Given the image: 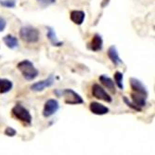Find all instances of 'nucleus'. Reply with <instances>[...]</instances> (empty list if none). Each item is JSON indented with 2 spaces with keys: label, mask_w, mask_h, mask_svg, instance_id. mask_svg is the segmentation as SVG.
I'll return each instance as SVG.
<instances>
[{
  "label": "nucleus",
  "mask_w": 155,
  "mask_h": 155,
  "mask_svg": "<svg viewBox=\"0 0 155 155\" xmlns=\"http://www.w3.org/2000/svg\"><path fill=\"white\" fill-rule=\"evenodd\" d=\"M92 95L96 98H97V100H101V101H106V102H111L112 101L111 97L98 84H93V87H92Z\"/></svg>",
  "instance_id": "obj_5"
},
{
  "label": "nucleus",
  "mask_w": 155,
  "mask_h": 155,
  "mask_svg": "<svg viewBox=\"0 0 155 155\" xmlns=\"http://www.w3.org/2000/svg\"><path fill=\"white\" fill-rule=\"evenodd\" d=\"M37 2L43 7H47L49 5H52L56 2V0H37Z\"/></svg>",
  "instance_id": "obj_21"
},
{
  "label": "nucleus",
  "mask_w": 155,
  "mask_h": 155,
  "mask_svg": "<svg viewBox=\"0 0 155 155\" xmlns=\"http://www.w3.org/2000/svg\"><path fill=\"white\" fill-rule=\"evenodd\" d=\"M12 115L17 118L18 120L21 121L22 123L26 124H32V115L30 114V111L28 110L25 107H23L21 104L18 103L12 108Z\"/></svg>",
  "instance_id": "obj_4"
},
{
  "label": "nucleus",
  "mask_w": 155,
  "mask_h": 155,
  "mask_svg": "<svg viewBox=\"0 0 155 155\" xmlns=\"http://www.w3.org/2000/svg\"><path fill=\"white\" fill-rule=\"evenodd\" d=\"M84 18H86V13L82 10H73L70 13V19L76 25H82Z\"/></svg>",
  "instance_id": "obj_12"
},
{
  "label": "nucleus",
  "mask_w": 155,
  "mask_h": 155,
  "mask_svg": "<svg viewBox=\"0 0 155 155\" xmlns=\"http://www.w3.org/2000/svg\"><path fill=\"white\" fill-rule=\"evenodd\" d=\"M3 41H4L5 45L8 48H10V49H14V48H18V46H19V41H18V39L15 36L11 35H5L3 37Z\"/></svg>",
  "instance_id": "obj_16"
},
{
  "label": "nucleus",
  "mask_w": 155,
  "mask_h": 155,
  "mask_svg": "<svg viewBox=\"0 0 155 155\" xmlns=\"http://www.w3.org/2000/svg\"><path fill=\"white\" fill-rule=\"evenodd\" d=\"M0 5L7 8H13L16 7V0H0Z\"/></svg>",
  "instance_id": "obj_19"
},
{
  "label": "nucleus",
  "mask_w": 155,
  "mask_h": 155,
  "mask_svg": "<svg viewBox=\"0 0 155 155\" xmlns=\"http://www.w3.org/2000/svg\"><path fill=\"white\" fill-rule=\"evenodd\" d=\"M13 87V83L6 78H0V94H6Z\"/></svg>",
  "instance_id": "obj_17"
},
{
  "label": "nucleus",
  "mask_w": 155,
  "mask_h": 155,
  "mask_svg": "<svg viewBox=\"0 0 155 155\" xmlns=\"http://www.w3.org/2000/svg\"><path fill=\"white\" fill-rule=\"evenodd\" d=\"M102 48H103V39L101 35L100 34H95L91 39V42L89 43V48L94 52H97L101 51Z\"/></svg>",
  "instance_id": "obj_9"
},
{
  "label": "nucleus",
  "mask_w": 155,
  "mask_h": 155,
  "mask_svg": "<svg viewBox=\"0 0 155 155\" xmlns=\"http://www.w3.org/2000/svg\"><path fill=\"white\" fill-rule=\"evenodd\" d=\"M147 96L145 95H141V94H137V93H131V100L132 102L138 108L142 109V107H144L146 105V101H147Z\"/></svg>",
  "instance_id": "obj_14"
},
{
  "label": "nucleus",
  "mask_w": 155,
  "mask_h": 155,
  "mask_svg": "<svg viewBox=\"0 0 155 155\" xmlns=\"http://www.w3.org/2000/svg\"><path fill=\"white\" fill-rule=\"evenodd\" d=\"M108 57L109 59L110 60V61L114 63V65H119L121 63H123L120 56H119V53H118V50H117V48L115 46H110L108 49Z\"/></svg>",
  "instance_id": "obj_11"
},
{
  "label": "nucleus",
  "mask_w": 155,
  "mask_h": 155,
  "mask_svg": "<svg viewBox=\"0 0 155 155\" xmlns=\"http://www.w3.org/2000/svg\"><path fill=\"white\" fill-rule=\"evenodd\" d=\"M17 134L16 130L13 129L12 127H7L6 130H5V135L8 136V137H14Z\"/></svg>",
  "instance_id": "obj_22"
},
{
  "label": "nucleus",
  "mask_w": 155,
  "mask_h": 155,
  "mask_svg": "<svg viewBox=\"0 0 155 155\" xmlns=\"http://www.w3.org/2000/svg\"><path fill=\"white\" fill-rule=\"evenodd\" d=\"M7 26V22L3 18H0V32H3Z\"/></svg>",
  "instance_id": "obj_23"
},
{
  "label": "nucleus",
  "mask_w": 155,
  "mask_h": 155,
  "mask_svg": "<svg viewBox=\"0 0 155 155\" xmlns=\"http://www.w3.org/2000/svg\"><path fill=\"white\" fill-rule=\"evenodd\" d=\"M17 68L22 74V76L28 81L35 80L39 74L38 70L35 67L34 63L29 60H24L20 61L17 65Z\"/></svg>",
  "instance_id": "obj_1"
},
{
  "label": "nucleus",
  "mask_w": 155,
  "mask_h": 155,
  "mask_svg": "<svg viewBox=\"0 0 155 155\" xmlns=\"http://www.w3.org/2000/svg\"><path fill=\"white\" fill-rule=\"evenodd\" d=\"M89 109H90L92 114H97V115H104V114H107L110 111L108 107H106L101 103H98V102H96V101H92L90 103Z\"/></svg>",
  "instance_id": "obj_10"
},
{
  "label": "nucleus",
  "mask_w": 155,
  "mask_h": 155,
  "mask_svg": "<svg viewBox=\"0 0 155 155\" xmlns=\"http://www.w3.org/2000/svg\"><path fill=\"white\" fill-rule=\"evenodd\" d=\"M47 37L49 40V42L52 44V46L54 47H61L63 45V42L60 41L57 37V35H56L55 31L52 27H47Z\"/></svg>",
  "instance_id": "obj_15"
},
{
  "label": "nucleus",
  "mask_w": 155,
  "mask_h": 155,
  "mask_svg": "<svg viewBox=\"0 0 155 155\" xmlns=\"http://www.w3.org/2000/svg\"><path fill=\"white\" fill-rule=\"evenodd\" d=\"M20 37L22 41L26 42V43L33 44L38 42L40 34L36 28L31 25H26V26H22L20 29Z\"/></svg>",
  "instance_id": "obj_3"
},
{
  "label": "nucleus",
  "mask_w": 155,
  "mask_h": 155,
  "mask_svg": "<svg viewBox=\"0 0 155 155\" xmlns=\"http://www.w3.org/2000/svg\"><path fill=\"white\" fill-rule=\"evenodd\" d=\"M54 93L58 97H63L64 102L66 104L76 105V104H82L84 102L83 97L73 89L66 88L63 90H55Z\"/></svg>",
  "instance_id": "obj_2"
},
{
  "label": "nucleus",
  "mask_w": 155,
  "mask_h": 155,
  "mask_svg": "<svg viewBox=\"0 0 155 155\" xmlns=\"http://www.w3.org/2000/svg\"><path fill=\"white\" fill-rule=\"evenodd\" d=\"M124 103L127 105L128 107H130V108H132L133 110H138V111H141V110L142 109H140V108H138V107H137L133 102H131L127 97H124Z\"/></svg>",
  "instance_id": "obj_20"
},
{
  "label": "nucleus",
  "mask_w": 155,
  "mask_h": 155,
  "mask_svg": "<svg viewBox=\"0 0 155 155\" xmlns=\"http://www.w3.org/2000/svg\"><path fill=\"white\" fill-rule=\"evenodd\" d=\"M54 75L53 74H50L47 79L45 80H42V81H39V82H36L35 84H33L31 86V89L33 91H35V92H40V91H43L45 90L47 87H51L52 84H54Z\"/></svg>",
  "instance_id": "obj_7"
},
{
  "label": "nucleus",
  "mask_w": 155,
  "mask_h": 155,
  "mask_svg": "<svg viewBox=\"0 0 155 155\" xmlns=\"http://www.w3.org/2000/svg\"><path fill=\"white\" fill-rule=\"evenodd\" d=\"M114 82L116 84V86L120 88V89H124V74L119 72V71H116L114 74Z\"/></svg>",
  "instance_id": "obj_18"
},
{
  "label": "nucleus",
  "mask_w": 155,
  "mask_h": 155,
  "mask_svg": "<svg viewBox=\"0 0 155 155\" xmlns=\"http://www.w3.org/2000/svg\"><path fill=\"white\" fill-rule=\"evenodd\" d=\"M60 108L58 101L54 100V98H50V100L47 101L43 109V116L44 117H50L54 115L56 112L58 111Z\"/></svg>",
  "instance_id": "obj_6"
},
{
  "label": "nucleus",
  "mask_w": 155,
  "mask_h": 155,
  "mask_svg": "<svg viewBox=\"0 0 155 155\" xmlns=\"http://www.w3.org/2000/svg\"><path fill=\"white\" fill-rule=\"evenodd\" d=\"M129 82H130V87H131L132 92L137 93V94H141V95H145V96L148 97L147 87L144 86V84L141 81L137 79V78L131 77Z\"/></svg>",
  "instance_id": "obj_8"
},
{
  "label": "nucleus",
  "mask_w": 155,
  "mask_h": 155,
  "mask_svg": "<svg viewBox=\"0 0 155 155\" xmlns=\"http://www.w3.org/2000/svg\"><path fill=\"white\" fill-rule=\"evenodd\" d=\"M100 81L101 83L103 84V86L112 94H115L116 93V88H115V84L114 82L112 81L111 78H110L108 75L106 74H101L100 76Z\"/></svg>",
  "instance_id": "obj_13"
}]
</instances>
